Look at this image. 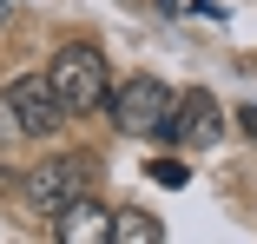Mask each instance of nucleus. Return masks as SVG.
Here are the masks:
<instances>
[{
    "label": "nucleus",
    "mask_w": 257,
    "mask_h": 244,
    "mask_svg": "<svg viewBox=\"0 0 257 244\" xmlns=\"http://www.w3.org/2000/svg\"><path fill=\"white\" fill-rule=\"evenodd\" d=\"M53 237H60V244H112V211L79 191V198L53 218Z\"/></svg>",
    "instance_id": "nucleus-6"
},
{
    "label": "nucleus",
    "mask_w": 257,
    "mask_h": 244,
    "mask_svg": "<svg viewBox=\"0 0 257 244\" xmlns=\"http://www.w3.org/2000/svg\"><path fill=\"white\" fill-rule=\"evenodd\" d=\"M191 14H204V20H224V0H191Z\"/></svg>",
    "instance_id": "nucleus-9"
},
{
    "label": "nucleus",
    "mask_w": 257,
    "mask_h": 244,
    "mask_svg": "<svg viewBox=\"0 0 257 244\" xmlns=\"http://www.w3.org/2000/svg\"><path fill=\"white\" fill-rule=\"evenodd\" d=\"M218 132H224V112H218L211 92H178V106L159 126L165 145H191V152H198V145H218Z\"/></svg>",
    "instance_id": "nucleus-5"
},
{
    "label": "nucleus",
    "mask_w": 257,
    "mask_h": 244,
    "mask_svg": "<svg viewBox=\"0 0 257 244\" xmlns=\"http://www.w3.org/2000/svg\"><path fill=\"white\" fill-rule=\"evenodd\" d=\"M86 172H92V159L86 152H66V159H40L33 172H27V205L40 211V218H60L79 191H86Z\"/></svg>",
    "instance_id": "nucleus-4"
},
{
    "label": "nucleus",
    "mask_w": 257,
    "mask_h": 244,
    "mask_svg": "<svg viewBox=\"0 0 257 244\" xmlns=\"http://www.w3.org/2000/svg\"><path fill=\"white\" fill-rule=\"evenodd\" d=\"M46 73H53L66 112H99V106H106V92H112V79H106V53H99L92 40H66V46H53Z\"/></svg>",
    "instance_id": "nucleus-1"
},
{
    "label": "nucleus",
    "mask_w": 257,
    "mask_h": 244,
    "mask_svg": "<svg viewBox=\"0 0 257 244\" xmlns=\"http://www.w3.org/2000/svg\"><path fill=\"white\" fill-rule=\"evenodd\" d=\"M106 119L119 126V132H132V139H145V132H159L165 126V112L178 106V92L165 86V79H152V73H132V79H119L112 92H106Z\"/></svg>",
    "instance_id": "nucleus-2"
},
{
    "label": "nucleus",
    "mask_w": 257,
    "mask_h": 244,
    "mask_svg": "<svg viewBox=\"0 0 257 244\" xmlns=\"http://www.w3.org/2000/svg\"><path fill=\"white\" fill-rule=\"evenodd\" d=\"M7 20H14V0H0V33H7Z\"/></svg>",
    "instance_id": "nucleus-11"
},
{
    "label": "nucleus",
    "mask_w": 257,
    "mask_h": 244,
    "mask_svg": "<svg viewBox=\"0 0 257 244\" xmlns=\"http://www.w3.org/2000/svg\"><path fill=\"white\" fill-rule=\"evenodd\" d=\"M159 237H165V224L152 211H132V205L112 211V244H159Z\"/></svg>",
    "instance_id": "nucleus-7"
},
{
    "label": "nucleus",
    "mask_w": 257,
    "mask_h": 244,
    "mask_svg": "<svg viewBox=\"0 0 257 244\" xmlns=\"http://www.w3.org/2000/svg\"><path fill=\"white\" fill-rule=\"evenodd\" d=\"M7 112H14V126L27 139H53L60 119H73L66 99H60V86H53V73H14L7 79Z\"/></svg>",
    "instance_id": "nucleus-3"
},
{
    "label": "nucleus",
    "mask_w": 257,
    "mask_h": 244,
    "mask_svg": "<svg viewBox=\"0 0 257 244\" xmlns=\"http://www.w3.org/2000/svg\"><path fill=\"white\" fill-rule=\"evenodd\" d=\"M237 126H244V132L257 139V106H237Z\"/></svg>",
    "instance_id": "nucleus-10"
},
{
    "label": "nucleus",
    "mask_w": 257,
    "mask_h": 244,
    "mask_svg": "<svg viewBox=\"0 0 257 244\" xmlns=\"http://www.w3.org/2000/svg\"><path fill=\"white\" fill-rule=\"evenodd\" d=\"M145 172H152V185H165V191H178V185H185V178H191V172H185V165H178V159H152V165H145Z\"/></svg>",
    "instance_id": "nucleus-8"
}]
</instances>
